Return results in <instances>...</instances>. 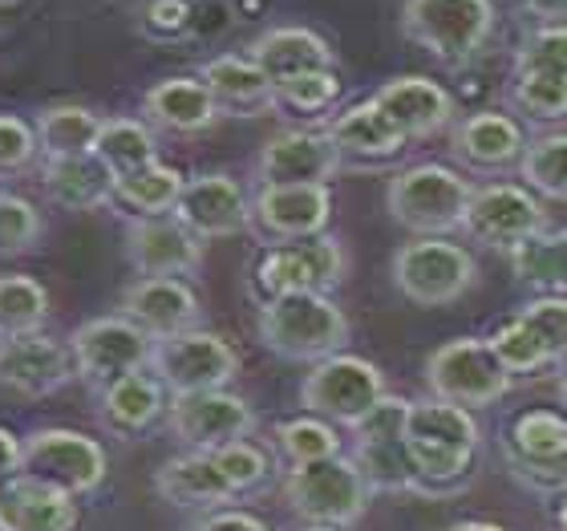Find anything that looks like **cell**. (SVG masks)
<instances>
[{"label":"cell","instance_id":"6da1fadb","mask_svg":"<svg viewBox=\"0 0 567 531\" xmlns=\"http://www.w3.org/2000/svg\"><path fill=\"white\" fill-rule=\"evenodd\" d=\"M405 442H410V459L417 467L422 491L454 487L471 474L478 442H483V426L466 406H454V401L442 398H417L410 401Z\"/></svg>","mask_w":567,"mask_h":531},{"label":"cell","instance_id":"7a4b0ae2","mask_svg":"<svg viewBox=\"0 0 567 531\" xmlns=\"http://www.w3.org/2000/svg\"><path fill=\"white\" fill-rule=\"evenodd\" d=\"M256 333H260L264 349L280 361L317 366L324 357L344 354L353 325L329 293H288L260 305Z\"/></svg>","mask_w":567,"mask_h":531},{"label":"cell","instance_id":"3957f363","mask_svg":"<svg viewBox=\"0 0 567 531\" xmlns=\"http://www.w3.org/2000/svg\"><path fill=\"white\" fill-rule=\"evenodd\" d=\"M474 183L446 163L402 166L385 183V212L410 236H454L471 207Z\"/></svg>","mask_w":567,"mask_h":531},{"label":"cell","instance_id":"277c9868","mask_svg":"<svg viewBox=\"0 0 567 531\" xmlns=\"http://www.w3.org/2000/svg\"><path fill=\"white\" fill-rule=\"evenodd\" d=\"M495 0H405L402 37L446 70L471 65L495 37Z\"/></svg>","mask_w":567,"mask_h":531},{"label":"cell","instance_id":"5b68a950","mask_svg":"<svg viewBox=\"0 0 567 531\" xmlns=\"http://www.w3.org/2000/svg\"><path fill=\"white\" fill-rule=\"evenodd\" d=\"M393 288L417 308L454 305L478 284V261L446 236H414L393 252Z\"/></svg>","mask_w":567,"mask_h":531},{"label":"cell","instance_id":"8992f818","mask_svg":"<svg viewBox=\"0 0 567 531\" xmlns=\"http://www.w3.org/2000/svg\"><path fill=\"white\" fill-rule=\"evenodd\" d=\"M284 499L305 523H329L344 531L369 511L373 487L353 455H332V459L292 467L284 479Z\"/></svg>","mask_w":567,"mask_h":531},{"label":"cell","instance_id":"52a82bcc","mask_svg":"<svg viewBox=\"0 0 567 531\" xmlns=\"http://www.w3.org/2000/svg\"><path fill=\"white\" fill-rule=\"evenodd\" d=\"M349 272V252L337 236H312L300 244H272L260 248L251 264V293L260 305L288 293H332Z\"/></svg>","mask_w":567,"mask_h":531},{"label":"cell","instance_id":"ba28073f","mask_svg":"<svg viewBox=\"0 0 567 531\" xmlns=\"http://www.w3.org/2000/svg\"><path fill=\"white\" fill-rule=\"evenodd\" d=\"M511 374L495 357L486 337H454V341L437 345L425 357V390L430 398L454 401L466 410H483L495 406L503 394H511Z\"/></svg>","mask_w":567,"mask_h":531},{"label":"cell","instance_id":"9c48e42d","mask_svg":"<svg viewBox=\"0 0 567 531\" xmlns=\"http://www.w3.org/2000/svg\"><path fill=\"white\" fill-rule=\"evenodd\" d=\"M106 450L102 442L82 430H65V426H45L21 438V474L65 491L73 499L94 496L106 483Z\"/></svg>","mask_w":567,"mask_h":531},{"label":"cell","instance_id":"30bf717a","mask_svg":"<svg viewBox=\"0 0 567 531\" xmlns=\"http://www.w3.org/2000/svg\"><path fill=\"white\" fill-rule=\"evenodd\" d=\"M385 394H390L385 390V374L357 354L324 357L300 381V406H305V413H317V418H324L332 426L361 422Z\"/></svg>","mask_w":567,"mask_h":531},{"label":"cell","instance_id":"8fae6325","mask_svg":"<svg viewBox=\"0 0 567 531\" xmlns=\"http://www.w3.org/2000/svg\"><path fill=\"white\" fill-rule=\"evenodd\" d=\"M547 227V207L523 183H483L474 187L471 207L462 215V236L486 252H515L523 239L539 236Z\"/></svg>","mask_w":567,"mask_h":531},{"label":"cell","instance_id":"7c38bea8","mask_svg":"<svg viewBox=\"0 0 567 531\" xmlns=\"http://www.w3.org/2000/svg\"><path fill=\"white\" fill-rule=\"evenodd\" d=\"M151 374L163 381L171 398L199 390H227V381L239 374V354L227 337L199 325V329L154 341Z\"/></svg>","mask_w":567,"mask_h":531},{"label":"cell","instance_id":"4fadbf2b","mask_svg":"<svg viewBox=\"0 0 567 531\" xmlns=\"http://www.w3.org/2000/svg\"><path fill=\"white\" fill-rule=\"evenodd\" d=\"M73 361H78V378L94 390H106L110 381L151 369L154 337L142 333L131 317L110 313V317H94L78 325L70 337Z\"/></svg>","mask_w":567,"mask_h":531},{"label":"cell","instance_id":"5bb4252c","mask_svg":"<svg viewBox=\"0 0 567 531\" xmlns=\"http://www.w3.org/2000/svg\"><path fill=\"white\" fill-rule=\"evenodd\" d=\"M256 422H260V418L251 410V401L231 390L178 394V398H171V410H166L171 435L187 450H207V455L227 447V442L251 438Z\"/></svg>","mask_w":567,"mask_h":531},{"label":"cell","instance_id":"9a60e30c","mask_svg":"<svg viewBox=\"0 0 567 531\" xmlns=\"http://www.w3.org/2000/svg\"><path fill=\"white\" fill-rule=\"evenodd\" d=\"M332 219V191L324 183L308 187H260L251 195V227L264 248L272 244H300L324 236Z\"/></svg>","mask_w":567,"mask_h":531},{"label":"cell","instance_id":"2e32d148","mask_svg":"<svg viewBox=\"0 0 567 531\" xmlns=\"http://www.w3.org/2000/svg\"><path fill=\"white\" fill-rule=\"evenodd\" d=\"M78 378L70 341H58L49 333H24L0 341V390L17 398H49L61 386Z\"/></svg>","mask_w":567,"mask_h":531},{"label":"cell","instance_id":"e0dca14e","mask_svg":"<svg viewBox=\"0 0 567 531\" xmlns=\"http://www.w3.org/2000/svg\"><path fill=\"white\" fill-rule=\"evenodd\" d=\"M175 219L187 224L203 244L207 239L239 236V232L251 227V195L236 175H227V171H203V175H190L183 183Z\"/></svg>","mask_w":567,"mask_h":531},{"label":"cell","instance_id":"ac0fdd59","mask_svg":"<svg viewBox=\"0 0 567 531\" xmlns=\"http://www.w3.org/2000/svg\"><path fill=\"white\" fill-rule=\"evenodd\" d=\"M341 166L344 159L329 134L292 126V131H280L264 142L260 159H256V178H260V187H308V183L329 187Z\"/></svg>","mask_w":567,"mask_h":531},{"label":"cell","instance_id":"d6986e66","mask_svg":"<svg viewBox=\"0 0 567 531\" xmlns=\"http://www.w3.org/2000/svg\"><path fill=\"white\" fill-rule=\"evenodd\" d=\"M118 313L131 317L142 333H151L154 341L199 329L203 320L199 296H195V288L187 280H178V276H138L134 284H126Z\"/></svg>","mask_w":567,"mask_h":531},{"label":"cell","instance_id":"ffe728a7","mask_svg":"<svg viewBox=\"0 0 567 531\" xmlns=\"http://www.w3.org/2000/svg\"><path fill=\"white\" fill-rule=\"evenodd\" d=\"M523 151H527V134L503 110H474L450 126V154L462 171L498 175L507 166H519Z\"/></svg>","mask_w":567,"mask_h":531},{"label":"cell","instance_id":"44dd1931","mask_svg":"<svg viewBox=\"0 0 567 531\" xmlns=\"http://www.w3.org/2000/svg\"><path fill=\"white\" fill-rule=\"evenodd\" d=\"M126 261L138 276H178L187 280L203 264V239L175 215L131 219L126 224Z\"/></svg>","mask_w":567,"mask_h":531},{"label":"cell","instance_id":"7402d4cb","mask_svg":"<svg viewBox=\"0 0 567 531\" xmlns=\"http://www.w3.org/2000/svg\"><path fill=\"white\" fill-rule=\"evenodd\" d=\"M385 114L393 119V126L405 134V142L414 146V142L434 139V134L450 131L454 126V94H450L446 85L434 82V78H422V73H402V78H390V82L381 85L378 94H373Z\"/></svg>","mask_w":567,"mask_h":531},{"label":"cell","instance_id":"603a6c76","mask_svg":"<svg viewBox=\"0 0 567 531\" xmlns=\"http://www.w3.org/2000/svg\"><path fill=\"white\" fill-rule=\"evenodd\" d=\"M166 410H171V394L151 369L126 374L110 381L106 390H97V422L110 438H122V442L142 438Z\"/></svg>","mask_w":567,"mask_h":531},{"label":"cell","instance_id":"cb8c5ba5","mask_svg":"<svg viewBox=\"0 0 567 531\" xmlns=\"http://www.w3.org/2000/svg\"><path fill=\"white\" fill-rule=\"evenodd\" d=\"M219 114L224 110L199 78H163L142 94V122L166 134H203Z\"/></svg>","mask_w":567,"mask_h":531},{"label":"cell","instance_id":"d4e9b609","mask_svg":"<svg viewBox=\"0 0 567 531\" xmlns=\"http://www.w3.org/2000/svg\"><path fill=\"white\" fill-rule=\"evenodd\" d=\"M248 58L260 65L276 85L292 82V78H305V73L317 70H337V53L317 29H305V24H276L268 33H260L248 45Z\"/></svg>","mask_w":567,"mask_h":531},{"label":"cell","instance_id":"484cf974","mask_svg":"<svg viewBox=\"0 0 567 531\" xmlns=\"http://www.w3.org/2000/svg\"><path fill=\"white\" fill-rule=\"evenodd\" d=\"M199 82L212 90L219 110L236 114V119H260L276 110V82L248 53H219V58L203 61Z\"/></svg>","mask_w":567,"mask_h":531},{"label":"cell","instance_id":"4316f807","mask_svg":"<svg viewBox=\"0 0 567 531\" xmlns=\"http://www.w3.org/2000/svg\"><path fill=\"white\" fill-rule=\"evenodd\" d=\"M324 134H329L332 146L341 151L344 163H365V166L390 163V159H398V154L410 146L405 134L393 126V119L373 102V98L341 110V114L324 126Z\"/></svg>","mask_w":567,"mask_h":531},{"label":"cell","instance_id":"83f0119b","mask_svg":"<svg viewBox=\"0 0 567 531\" xmlns=\"http://www.w3.org/2000/svg\"><path fill=\"white\" fill-rule=\"evenodd\" d=\"M82 508L78 499L29 474H17L0 491V531H78Z\"/></svg>","mask_w":567,"mask_h":531},{"label":"cell","instance_id":"f1b7e54d","mask_svg":"<svg viewBox=\"0 0 567 531\" xmlns=\"http://www.w3.org/2000/svg\"><path fill=\"white\" fill-rule=\"evenodd\" d=\"M154 491H158V499L175 503V508H199V511H215L236 499L231 483L224 479V471L215 467V459L207 450H187V455L166 459L154 471Z\"/></svg>","mask_w":567,"mask_h":531},{"label":"cell","instance_id":"f546056e","mask_svg":"<svg viewBox=\"0 0 567 531\" xmlns=\"http://www.w3.org/2000/svg\"><path fill=\"white\" fill-rule=\"evenodd\" d=\"M507 450L515 467L539 471L567 483V410H527L507 430Z\"/></svg>","mask_w":567,"mask_h":531},{"label":"cell","instance_id":"4dcf8cb0","mask_svg":"<svg viewBox=\"0 0 567 531\" xmlns=\"http://www.w3.org/2000/svg\"><path fill=\"white\" fill-rule=\"evenodd\" d=\"M41 187H45L49 203H58L65 212L114 207V175L97 163L94 154H82V159H45L41 163Z\"/></svg>","mask_w":567,"mask_h":531},{"label":"cell","instance_id":"1f68e13d","mask_svg":"<svg viewBox=\"0 0 567 531\" xmlns=\"http://www.w3.org/2000/svg\"><path fill=\"white\" fill-rule=\"evenodd\" d=\"M102 114L78 102H61L37 114V142H41V159H82L94 154L97 134H102Z\"/></svg>","mask_w":567,"mask_h":531},{"label":"cell","instance_id":"d6a6232c","mask_svg":"<svg viewBox=\"0 0 567 531\" xmlns=\"http://www.w3.org/2000/svg\"><path fill=\"white\" fill-rule=\"evenodd\" d=\"M183 183H187V175H178L175 166L151 163V166H142V171H134V175L114 178V207H122L131 219L175 215Z\"/></svg>","mask_w":567,"mask_h":531},{"label":"cell","instance_id":"836d02e7","mask_svg":"<svg viewBox=\"0 0 567 531\" xmlns=\"http://www.w3.org/2000/svg\"><path fill=\"white\" fill-rule=\"evenodd\" d=\"M515 280L539 293H564L567 288V227H544L539 236L523 239L507 256Z\"/></svg>","mask_w":567,"mask_h":531},{"label":"cell","instance_id":"e575fe53","mask_svg":"<svg viewBox=\"0 0 567 531\" xmlns=\"http://www.w3.org/2000/svg\"><path fill=\"white\" fill-rule=\"evenodd\" d=\"M94 159L106 166L110 175H134L142 166L158 163V139L154 126H146L142 119H106L102 134H97Z\"/></svg>","mask_w":567,"mask_h":531},{"label":"cell","instance_id":"d590c367","mask_svg":"<svg viewBox=\"0 0 567 531\" xmlns=\"http://www.w3.org/2000/svg\"><path fill=\"white\" fill-rule=\"evenodd\" d=\"M353 459L373 491H417V467L410 459L405 435L353 442Z\"/></svg>","mask_w":567,"mask_h":531},{"label":"cell","instance_id":"8d00e7d4","mask_svg":"<svg viewBox=\"0 0 567 531\" xmlns=\"http://www.w3.org/2000/svg\"><path fill=\"white\" fill-rule=\"evenodd\" d=\"M519 178L539 200L567 203V131L527 139V151L519 159Z\"/></svg>","mask_w":567,"mask_h":531},{"label":"cell","instance_id":"74e56055","mask_svg":"<svg viewBox=\"0 0 567 531\" xmlns=\"http://www.w3.org/2000/svg\"><path fill=\"white\" fill-rule=\"evenodd\" d=\"M49 320V293L33 276H0V341L41 333Z\"/></svg>","mask_w":567,"mask_h":531},{"label":"cell","instance_id":"f35d334b","mask_svg":"<svg viewBox=\"0 0 567 531\" xmlns=\"http://www.w3.org/2000/svg\"><path fill=\"white\" fill-rule=\"evenodd\" d=\"M276 447L292 467H305V462L341 455V435H337V426L317 418V413H300V418L276 426Z\"/></svg>","mask_w":567,"mask_h":531},{"label":"cell","instance_id":"ab89813d","mask_svg":"<svg viewBox=\"0 0 567 531\" xmlns=\"http://www.w3.org/2000/svg\"><path fill=\"white\" fill-rule=\"evenodd\" d=\"M486 341H491V349H495V357L503 361V369H507L511 378H515V374H539V369H551V357H547L544 341L535 337V329L519 317V313H515L511 320H503Z\"/></svg>","mask_w":567,"mask_h":531},{"label":"cell","instance_id":"60d3db41","mask_svg":"<svg viewBox=\"0 0 567 531\" xmlns=\"http://www.w3.org/2000/svg\"><path fill=\"white\" fill-rule=\"evenodd\" d=\"M45 236V219L24 195L0 191V261H17L41 244Z\"/></svg>","mask_w":567,"mask_h":531},{"label":"cell","instance_id":"b9f144b4","mask_svg":"<svg viewBox=\"0 0 567 531\" xmlns=\"http://www.w3.org/2000/svg\"><path fill=\"white\" fill-rule=\"evenodd\" d=\"M215 467L224 471V479L231 483L236 496H248V491H260L272 474V455L251 442V438H239V442H227V447L212 450Z\"/></svg>","mask_w":567,"mask_h":531},{"label":"cell","instance_id":"7bdbcfd3","mask_svg":"<svg viewBox=\"0 0 567 531\" xmlns=\"http://www.w3.org/2000/svg\"><path fill=\"white\" fill-rule=\"evenodd\" d=\"M511 98L523 114L535 122H556L567 119V78L564 73H515Z\"/></svg>","mask_w":567,"mask_h":531},{"label":"cell","instance_id":"ee69618b","mask_svg":"<svg viewBox=\"0 0 567 531\" xmlns=\"http://www.w3.org/2000/svg\"><path fill=\"white\" fill-rule=\"evenodd\" d=\"M341 102V78L337 70H317L305 78L276 85V110H292V114H329Z\"/></svg>","mask_w":567,"mask_h":531},{"label":"cell","instance_id":"f6af8a7d","mask_svg":"<svg viewBox=\"0 0 567 531\" xmlns=\"http://www.w3.org/2000/svg\"><path fill=\"white\" fill-rule=\"evenodd\" d=\"M515 73H564L567 78V24H535L515 49Z\"/></svg>","mask_w":567,"mask_h":531},{"label":"cell","instance_id":"bcb514c9","mask_svg":"<svg viewBox=\"0 0 567 531\" xmlns=\"http://www.w3.org/2000/svg\"><path fill=\"white\" fill-rule=\"evenodd\" d=\"M519 317L535 329V337L544 341L551 366H567V296L547 293L535 296L519 308Z\"/></svg>","mask_w":567,"mask_h":531},{"label":"cell","instance_id":"7dc6e473","mask_svg":"<svg viewBox=\"0 0 567 531\" xmlns=\"http://www.w3.org/2000/svg\"><path fill=\"white\" fill-rule=\"evenodd\" d=\"M41 154L33 122L17 119V114H0V178L21 175L24 166H33Z\"/></svg>","mask_w":567,"mask_h":531},{"label":"cell","instance_id":"c3c4849f","mask_svg":"<svg viewBox=\"0 0 567 531\" xmlns=\"http://www.w3.org/2000/svg\"><path fill=\"white\" fill-rule=\"evenodd\" d=\"M195 21V12H190V0H151L146 12H142V29L151 37H183Z\"/></svg>","mask_w":567,"mask_h":531},{"label":"cell","instance_id":"681fc988","mask_svg":"<svg viewBox=\"0 0 567 531\" xmlns=\"http://www.w3.org/2000/svg\"><path fill=\"white\" fill-rule=\"evenodd\" d=\"M190 531H272L260 515H251V511H239V508H215L207 511L203 520L190 523Z\"/></svg>","mask_w":567,"mask_h":531},{"label":"cell","instance_id":"f907efd6","mask_svg":"<svg viewBox=\"0 0 567 531\" xmlns=\"http://www.w3.org/2000/svg\"><path fill=\"white\" fill-rule=\"evenodd\" d=\"M21 474V438L0 426V491Z\"/></svg>","mask_w":567,"mask_h":531},{"label":"cell","instance_id":"816d5d0a","mask_svg":"<svg viewBox=\"0 0 567 531\" xmlns=\"http://www.w3.org/2000/svg\"><path fill=\"white\" fill-rule=\"evenodd\" d=\"M519 9L539 24H567V0H519Z\"/></svg>","mask_w":567,"mask_h":531},{"label":"cell","instance_id":"f5cc1de1","mask_svg":"<svg viewBox=\"0 0 567 531\" xmlns=\"http://www.w3.org/2000/svg\"><path fill=\"white\" fill-rule=\"evenodd\" d=\"M446 531H507V528H498V523H486V520H462V523H454V528H446Z\"/></svg>","mask_w":567,"mask_h":531},{"label":"cell","instance_id":"db71d44e","mask_svg":"<svg viewBox=\"0 0 567 531\" xmlns=\"http://www.w3.org/2000/svg\"><path fill=\"white\" fill-rule=\"evenodd\" d=\"M292 531H341V528H329V523H300V528Z\"/></svg>","mask_w":567,"mask_h":531},{"label":"cell","instance_id":"11a10c76","mask_svg":"<svg viewBox=\"0 0 567 531\" xmlns=\"http://www.w3.org/2000/svg\"><path fill=\"white\" fill-rule=\"evenodd\" d=\"M559 401H564V410H567V369H564V378H559Z\"/></svg>","mask_w":567,"mask_h":531},{"label":"cell","instance_id":"9f6ffc18","mask_svg":"<svg viewBox=\"0 0 567 531\" xmlns=\"http://www.w3.org/2000/svg\"><path fill=\"white\" fill-rule=\"evenodd\" d=\"M559 528L567 531V503H564V508H559Z\"/></svg>","mask_w":567,"mask_h":531},{"label":"cell","instance_id":"6f0895ef","mask_svg":"<svg viewBox=\"0 0 567 531\" xmlns=\"http://www.w3.org/2000/svg\"><path fill=\"white\" fill-rule=\"evenodd\" d=\"M9 4H21V0H0V9H9Z\"/></svg>","mask_w":567,"mask_h":531}]
</instances>
